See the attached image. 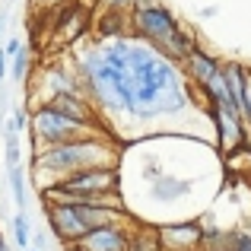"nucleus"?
<instances>
[{
    "label": "nucleus",
    "instance_id": "nucleus-1",
    "mask_svg": "<svg viewBox=\"0 0 251 251\" xmlns=\"http://www.w3.org/2000/svg\"><path fill=\"white\" fill-rule=\"evenodd\" d=\"M70 61L83 96L102 111L105 121L156 124L188 115L194 105L181 64L134 35L89 38L76 45Z\"/></svg>",
    "mask_w": 251,
    "mask_h": 251
},
{
    "label": "nucleus",
    "instance_id": "nucleus-2",
    "mask_svg": "<svg viewBox=\"0 0 251 251\" xmlns=\"http://www.w3.org/2000/svg\"><path fill=\"white\" fill-rule=\"evenodd\" d=\"M92 166H121V140L111 134H83L67 143L32 150L29 159V172L38 181V191Z\"/></svg>",
    "mask_w": 251,
    "mask_h": 251
},
{
    "label": "nucleus",
    "instance_id": "nucleus-3",
    "mask_svg": "<svg viewBox=\"0 0 251 251\" xmlns=\"http://www.w3.org/2000/svg\"><path fill=\"white\" fill-rule=\"evenodd\" d=\"M130 35L140 38V42H147L150 48L162 51V54L172 57L175 64H184L197 48H201L197 38H194V32H191L188 25L178 23L175 13H172L169 6L156 3V0L140 3L134 13H130Z\"/></svg>",
    "mask_w": 251,
    "mask_h": 251
},
{
    "label": "nucleus",
    "instance_id": "nucleus-4",
    "mask_svg": "<svg viewBox=\"0 0 251 251\" xmlns=\"http://www.w3.org/2000/svg\"><path fill=\"white\" fill-rule=\"evenodd\" d=\"M45 201H124L121 166H92L80 169L61 181L42 188Z\"/></svg>",
    "mask_w": 251,
    "mask_h": 251
},
{
    "label": "nucleus",
    "instance_id": "nucleus-5",
    "mask_svg": "<svg viewBox=\"0 0 251 251\" xmlns=\"http://www.w3.org/2000/svg\"><path fill=\"white\" fill-rule=\"evenodd\" d=\"M29 111V134H32V150L38 147H54V143H67L74 137L83 134H96V130H86L83 124L70 121L67 115H61L57 108H51L48 102H35Z\"/></svg>",
    "mask_w": 251,
    "mask_h": 251
},
{
    "label": "nucleus",
    "instance_id": "nucleus-6",
    "mask_svg": "<svg viewBox=\"0 0 251 251\" xmlns=\"http://www.w3.org/2000/svg\"><path fill=\"white\" fill-rule=\"evenodd\" d=\"M45 220H48L51 239H57L61 245H76L83 235L92 232L76 201H45Z\"/></svg>",
    "mask_w": 251,
    "mask_h": 251
},
{
    "label": "nucleus",
    "instance_id": "nucleus-7",
    "mask_svg": "<svg viewBox=\"0 0 251 251\" xmlns=\"http://www.w3.org/2000/svg\"><path fill=\"white\" fill-rule=\"evenodd\" d=\"M61 92H83L76 67H74V61H67V57L45 64V67L38 70V76H35V102H45V99L61 96ZM32 105H25V108H32Z\"/></svg>",
    "mask_w": 251,
    "mask_h": 251
},
{
    "label": "nucleus",
    "instance_id": "nucleus-8",
    "mask_svg": "<svg viewBox=\"0 0 251 251\" xmlns=\"http://www.w3.org/2000/svg\"><path fill=\"white\" fill-rule=\"evenodd\" d=\"M166 251H201L203 248V223L201 220H169L156 226Z\"/></svg>",
    "mask_w": 251,
    "mask_h": 251
},
{
    "label": "nucleus",
    "instance_id": "nucleus-9",
    "mask_svg": "<svg viewBox=\"0 0 251 251\" xmlns=\"http://www.w3.org/2000/svg\"><path fill=\"white\" fill-rule=\"evenodd\" d=\"M127 242H130V223H118V226L92 229L76 245H64V251H127Z\"/></svg>",
    "mask_w": 251,
    "mask_h": 251
},
{
    "label": "nucleus",
    "instance_id": "nucleus-10",
    "mask_svg": "<svg viewBox=\"0 0 251 251\" xmlns=\"http://www.w3.org/2000/svg\"><path fill=\"white\" fill-rule=\"evenodd\" d=\"M181 70H184V76H188L191 86H210L213 80L223 76V61L216 54H210V51L197 48L194 54L181 64Z\"/></svg>",
    "mask_w": 251,
    "mask_h": 251
},
{
    "label": "nucleus",
    "instance_id": "nucleus-11",
    "mask_svg": "<svg viewBox=\"0 0 251 251\" xmlns=\"http://www.w3.org/2000/svg\"><path fill=\"white\" fill-rule=\"evenodd\" d=\"M248 74L251 67H245L242 61H223V83H226L229 96H232V102L242 108V102H245V89H248Z\"/></svg>",
    "mask_w": 251,
    "mask_h": 251
},
{
    "label": "nucleus",
    "instance_id": "nucleus-12",
    "mask_svg": "<svg viewBox=\"0 0 251 251\" xmlns=\"http://www.w3.org/2000/svg\"><path fill=\"white\" fill-rule=\"evenodd\" d=\"M6 172V184H10V194H13V203H16V213H25V207H29V184H25V178H29V166H10L3 169Z\"/></svg>",
    "mask_w": 251,
    "mask_h": 251
},
{
    "label": "nucleus",
    "instance_id": "nucleus-13",
    "mask_svg": "<svg viewBox=\"0 0 251 251\" xmlns=\"http://www.w3.org/2000/svg\"><path fill=\"white\" fill-rule=\"evenodd\" d=\"M127 251H166V248H162L159 232L153 226H143V229H130Z\"/></svg>",
    "mask_w": 251,
    "mask_h": 251
},
{
    "label": "nucleus",
    "instance_id": "nucleus-14",
    "mask_svg": "<svg viewBox=\"0 0 251 251\" xmlns=\"http://www.w3.org/2000/svg\"><path fill=\"white\" fill-rule=\"evenodd\" d=\"M10 229H13V245H16L19 251H25V248L32 245V232H35V229H32V220L25 213H16V216H13Z\"/></svg>",
    "mask_w": 251,
    "mask_h": 251
},
{
    "label": "nucleus",
    "instance_id": "nucleus-15",
    "mask_svg": "<svg viewBox=\"0 0 251 251\" xmlns=\"http://www.w3.org/2000/svg\"><path fill=\"white\" fill-rule=\"evenodd\" d=\"M29 67H32V54H29V48H19L16 54H13V61H10V80L16 83V86H25V76H29Z\"/></svg>",
    "mask_w": 251,
    "mask_h": 251
},
{
    "label": "nucleus",
    "instance_id": "nucleus-16",
    "mask_svg": "<svg viewBox=\"0 0 251 251\" xmlns=\"http://www.w3.org/2000/svg\"><path fill=\"white\" fill-rule=\"evenodd\" d=\"M143 0H99V6L108 13H124V16H130V13L140 6Z\"/></svg>",
    "mask_w": 251,
    "mask_h": 251
},
{
    "label": "nucleus",
    "instance_id": "nucleus-17",
    "mask_svg": "<svg viewBox=\"0 0 251 251\" xmlns=\"http://www.w3.org/2000/svg\"><path fill=\"white\" fill-rule=\"evenodd\" d=\"M10 121H13V127H16L19 134H23V130L29 127V111H25V105H23V108H19V105H16V108L10 111Z\"/></svg>",
    "mask_w": 251,
    "mask_h": 251
},
{
    "label": "nucleus",
    "instance_id": "nucleus-18",
    "mask_svg": "<svg viewBox=\"0 0 251 251\" xmlns=\"http://www.w3.org/2000/svg\"><path fill=\"white\" fill-rule=\"evenodd\" d=\"M242 115H245V124L251 130V74H248V89H245V102H242Z\"/></svg>",
    "mask_w": 251,
    "mask_h": 251
},
{
    "label": "nucleus",
    "instance_id": "nucleus-19",
    "mask_svg": "<svg viewBox=\"0 0 251 251\" xmlns=\"http://www.w3.org/2000/svg\"><path fill=\"white\" fill-rule=\"evenodd\" d=\"M3 76H10V54H6L3 45H0V83H3Z\"/></svg>",
    "mask_w": 251,
    "mask_h": 251
},
{
    "label": "nucleus",
    "instance_id": "nucleus-20",
    "mask_svg": "<svg viewBox=\"0 0 251 251\" xmlns=\"http://www.w3.org/2000/svg\"><path fill=\"white\" fill-rule=\"evenodd\" d=\"M32 245L45 251V245H48V235H45V232H32Z\"/></svg>",
    "mask_w": 251,
    "mask_h": 251
},
{
    "label": "nucleus",
    "instance_id": "nucleus-21",
    "mask_svg": "<svg viewBox=\"0 0 251 251\" xmlns=\"http://www.w3.org/2000/svg\"><path fill=\"white\" fill-rule=\"evenodd\" d=\"M201 16H203V19H210V16H216V6H203V10H201Z\"/></svg>",
    "mask_w": 251,
    "mask_h": 251
},
{
    "label": "nucleus",
    "instance_id": "nucleus-22",
    "mask_svg": "<svg viewBox=\"0 0 251 251\" xmlns=\"http://www.w3.org/2000/svg\"><path fill=\"white\" fill-rule=\"evenodd\" d=\"M0 251H10V245L3 242V232H0Z\"/></svg>",
    "mask_w": 251,
    "mask_h": 251
},
{
    "label": "nucleus",
    "instance_id": "nucleus-23",
    "mask_svg": "<svg viewBox=\"0 0 251 251\" xmlns=\"http://www.w3.org/2000/svg\"><path fill=\"white\" fill-rule=\"evenodd\" d=\"M25 251H42V248H35V245H29V248H25Z\"/></svg>",
    "mask_w": 251,
    "mask_h": 251
},
{
    "label": "nucleus",
    "instance_id": "nucleus-24",
    "mask_svg": "<svg viewBox=\"0 0 251 251\" xmlns=\"http://www.w3.org/2000/svg\"><path fill=\"white\" fill-rule=\"evenodd\" d=\"M92 3H99V0H92Z\"/></svg>",
    "mask_w": 251,
    "mask_h": 251
}]
</instances>
